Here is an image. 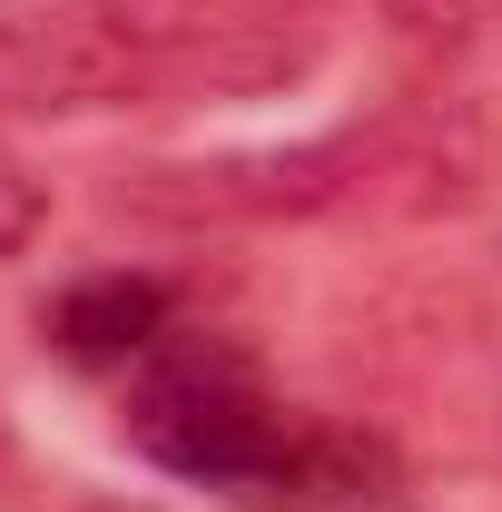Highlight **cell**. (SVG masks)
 <instances>
[{
    "instance_id": "cell-7",
    "label": "cell",
    "mask_w": 502,
    "mask_h": 512,
    "mask_svg": "<svg viewBox=\"0 0 502 512\" xmlns=\"http://www.w3.org/2000/svg\"><path fill=\"white\" fill-rule=\"evenodd\" d=\"M0 473H10V434H0Z\"/></svg>"
},
{
    "instance_id": "cell-4",
    "label": "cell",
    "mask_w": 502,
    "mask_h": 512,
    "mask_svg": "<svg viewBox=\"0 0 502 512\" xmlns=\"http://www.w3.org/2000/svg\"><path fill=\"white\" fill-rule=\"evenodd\" d=\"M40 335L60 345L69 365H89V375H138V365L178 335V296H168L158 276L99 266V276H79V286H60V296L40 306Z\"/></svg>"
},
{
    "instance_id": "cell-5",
    "label": "cell",
    "mask_w": 502,
    "mask_h": 512,
    "mask_svg": "<svg viewBox=\"0 0 502 512\" xmlns=\"http://www.w3.org/2000/svg\"><path fill=\"white\" fill-rule=\"evenodd\" d=\"M40 217H50V188H40V178H30V168L0 148V266L40 237Z\"/></svg>"
},
{
    "instance_id": "cell-1",
    "label": "cell",
    "mask_w": 502,
    "mask_h": 512,
    "mask_svg": "<svg viewBox=\"0 0 502 512\" xmlns=\"http://www.w3.org/2000/svg\"><path fill=\"white\" fill-rule=\"evenodd\" d=\"M128 444L158 473L207 483V493H286L306 434L286 424V404L256 384V365L217 335H168L138 375H128Z\"/></svg>"
},
{
    "instance_id": "cell-3",
    "label": "cell",
    "mask_w": 502,
    "mask_h": 512,
    "mask_svg": "<svg viewBox=\"0 0 502 512\" xmlns=\"http://www.w3.org/2000/svg\"><path fill=\"white\" fill-rule=\"evenodd\" d=\"M158 99L119 0H0V119H99Z\"/></svg>"
},
{
    "instance_id": "cell-2",
    "label": "cell",
    "mask_w": 502,
    "mask_h": 512,
    "mask_svg": "<svg viewBox=\"0 0 502 512\" xmlns=\"http://www.w3.org/2000/svg\"><path fill=\"white\" fill-rule=\"evenodd\" d=\"M119 20L158 99H266L315 79L335 50V0H119Z\"/></svg>"
},
{
    "instance_id": "cell-6",
    "label": "cell",
    "mask_w": 502,
    "mask_h": 512,
    "mask_svg": "<svg viewBox=\"0 0 502 512\" xmlns=\"http://www.w3.org/2000/svg\"><path fill=\"white\" fill-rule=\"evenodd\" d=\"M384 20H404L414 40H463V30L502 20V0H384Z\"/></svg>"
}]
</instances>
